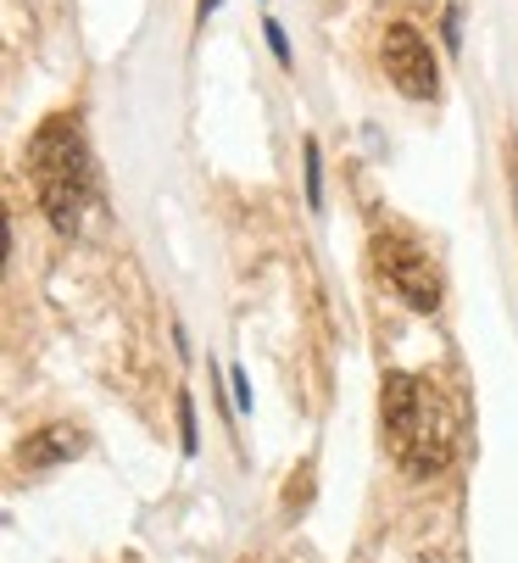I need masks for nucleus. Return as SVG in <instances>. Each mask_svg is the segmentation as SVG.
<instances>
[{
  "instance_id": "f257e3e1",
  "label": "nucleus",
  "mask_w": 518,
  "mask_h": 563,
  "mask_svg": "<svg viewBox=\"0 0 518 563\" xmlns=\"http://www.w3.org/2000/svg\"><path fill=\"white\" fill-rule=\"evenodd\" d=\"M23 174L34 185L40 212L51 218L56 234H78L84 218L96 207V156L90 140H84L78 112H51L23 151Z\"/></svg>"
},
{
  "instance_id": "f03ea898",
  "label": "nucleus",
  "mask_w": 518,
  "mask_h": 563,
  "mask_svg": "<svg viewBox=\"0 0 518 563\" xmlns=\"http://www.w3.org/2000/svg\"><path fill=\"white\" fill-rule=\"evenodd\" d=\"M379 424H385V446L390 457L429 479V474H441L458 452V430H452V413H447V401L441 390L429 385L423 374H407V368H390L385 385H379Z\"/></svg>"
},
{
  "instance_id": "7ed1b4c3",
  "label": "nucleus",
  "mask_w": 518,
  "mask_h": 563,
  "mask_svg": "<svg viewBox=\"0 0 518 563\" xmlns=\"http://www.w3.org/2000/svg\"><path fill=\"white\" fill-rule=\"evenodd\" d=\"M374 268H379V279H385L412 312H436V307H441L436 257H429L412 234H401V229L374 234Z\"/></svg>"
},
{
  "instance_id": "20e7f679",
  "label": "nucleus",
  "mask_w": 518,
  "mask_h": 563,
  "mask_svg": "<svg viewBox=\"0 0 518 563\" xmlns=\"http://www.w3.org/2000/svg\"><path fill=\"white\" fill-rule=\"evenodd\" d=\"M379 56H385L390 85H396L407 101H429V96L441 90L436 51H429V40H423L412 23H390V29H385V40H379Z\"/></svg>"
},
{
  "instance_id": "39448f33",
  "label": "nucleus",
  "mask_w": 518,
  "mask_h": 563,
  "mask_svg": "<svg viewBox=\"0 0 518 563\" xmlns=\"http://www.w3.org/2000/svg\"><path fill=\"white\" fill-rule=\"evenodd\" d=\"M84 452V430H73V424H45V430H34L29 441H23V468H56V463H67V457H78Z\"/></svg>"
},
{
  "instance_id": "423d86ee",
  "label": "nucleus",
  "mask_w": 518,
  "mask_h": 563,
  "mask_svg": "<svg viewBox=\"0 0 518 563\" xmlns=\"http://www.w3.org/2000/svg\"><path fill=\"white\" fill-rule=\"evenodd\" d=\"M301 156H307V207L318 212L323 207V151H318V140H307Z\"/></svg>"
},
{
  "instance_id": "0eeeda50",
  "label": "nucleus",
  "mask_w": 518,
  "mask_h": 563,
  "mask_svg": "<svg viewBox=\"0 0 518 563\" xmlns=\"http://www.w3.org/2000/svg\"><path fill=\"white\" fill-rule=\"evenodd\" d=\"M179 435H185V452L196 457V446H201V435H196V401H190V390L179 396Z\"/></svg>"
},
{
  "instance_id": "6e6552de",
  "label": "nucleus",
  "mask_w": 518,
  "mask_h": 563,
  "mask_svg": "<svg viewBox=\"0 0 518 563\" xmlns=\"http://www.w3.org/2000/svg\"><path fill=\"white\" fill-rule=\"evenodd\" d=\"M263 40H268V51H274V62H279V67H290V40H285V29H279L274 18L263 23Z\"/></svg>"
},
{
  "instance_id": "1a4fd4ad",
  "label": "nucleus",
  "mask_w": 518,
  "mask_h": 563,
  "mask_svg": "<svg viewBox=\"0 0 518 563\" xmlns=\"http://www.w3.org/2000/svg\"><path fill=\"white\" fill-rule=\"evenodd\" d=\"M447 51H463V0H447Z\"/></svg>"
},
{
  "instance_id": "9d476101",
  "label": "nucleus",
  "mask_w": 518,
  "mask_h": 563,
  "mask_svg": "<svg viewBox=\"0 0 518 563\" xmlns=\"http://www.w3.org/2000/svg\"><path fill=\"white\" fill-rule=\"evenodd\" d=\"M229 390H234V413H251V379H245V368H229Z\"/></svg>"
},
{
  "instance_id": "9b49d317",
  "label": "nucleus",
  "mask_w": 518,
  "mask_h": 563,
  "mask_svg": "<svg viewBox=\"0 0 518 563\" xmlns=\"http://www.w3.org/2000/svg\"><path fill=\"white\" fill-rule=\"evenodd\" d=\"M218 7H223V0H201V7H196V18H201V23H207V18H212V12H218Z\"/></svg>"
},
{
  "instance_id": "f8f14e48",
  "label": "nucleus",
  "mask_w": 518,
  "mask_h": 563,
  "mask_svg": "<svg viewBox=\"0 0 518 563\" xmlns=\"http://www.w3.org/2000/svg\"><path fill=\"white\" fill-rule=\"evenodd\" d=\"M513 201H518V156H513Z\"/></svg>"
}]
</instances>
